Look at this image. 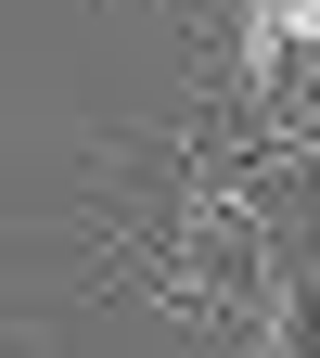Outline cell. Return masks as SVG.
Returning a JSON list of instances; mask_svg holds the SVG:
<instances>
[{"label":"cell","instance_id":"cell-1","mask_svg":"<svg viewBox=\"0 0 320 358\" xmlns=\"http://www.w3.org/2000/svg\"><path fill=\"white\" fill-rule=\"evenodd\" d=\"M205 128L269 192H320V0H179Z\"/></svg>","mask_w":320,"mask_h":358}]
</instances>
